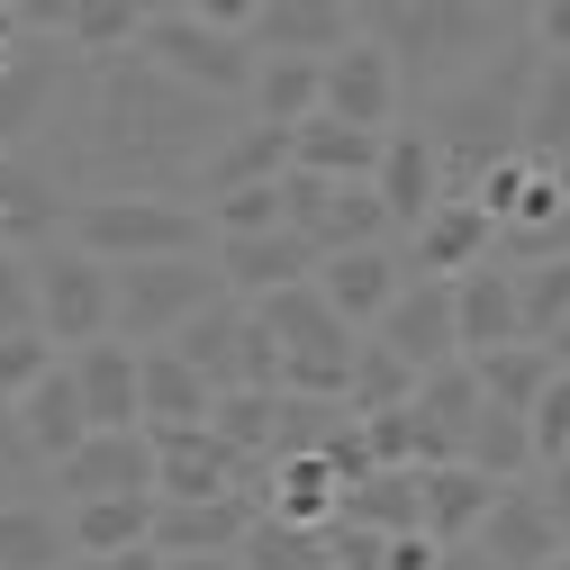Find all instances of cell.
Here are the masks:
<instances>
[{
  "instance_id": "1",
  "label": "cell",
  "mask_w": 570,
  "mask_h": 570,
  "mask_svg": "<svg viewBox=\"0 0 570 570\" xmlns=\"http://www.w3.org/2000/svg\"><path fill=\"white\" fill-rule=\"evenodd\" d=\"M55 118H73V155L55 164L63 181H73V199L82 190H173V199H190L208 146L227 136L218 100L181 91L136 46L73 63V91H63Z\"/></svg>"
},
{
  "instance_id": "2",
  "label": "cell",
  "mask_w": 570,
  "mask_h": 570,
  "mask_svg": "<svg viewBox=\"0 0 570 570\" xmlns=\"http://www.w3.org/2000/svg\"><path fill=\"white\" fill-rule=\"evenodd\" d=\"M525 82H534V37L517 46H498L480 73H462V82H444V91H425V146H435V164H444V199H462L498 155H517V118H525Z\"/></svg>"
},
{
  "instance_id": "3",
  "label": "cell",
  "mask_w": 570,
  "mask_h": 570,
  "mask_svg": "<svg viewBox=\"0 0 570 570\" xmlns=\"http://www.w3.org/2000/svg\"><path fill=\"white\" fill-rule=\"evenodd\" d=\"M353 28L399 63V91H444L508 46L498 0H353Z\"/></svg>"
},
{
  "instance_id": "4",
  "label": "cell",
  "mask_w": 570,
  "mask_h": 570,
  "mask_svg": "<svg viewBox=\"0 0 570 570\" xmlns=\"http://www.w3.org/2000/svg\"><path fill=\"white\" fill-rule=\"evenodd\" d=\"M63 245H82L118 272L155 254H208V218L199 199H173V190H82L73 218H63Z\"/></svg>"
},
{
  "instance_id": "5",
  "label": "cell",
  "mask_w": 570,
  "mask_h": 570,
  "mask_svg": "<svg viewBox=\"0 0 570 570\" xmlns=\"http://www.w3.org/2000/svg\"><path fill=\"white\" fill-rule=\"evenodd\" d=\"M208 299H227V281H218L208 254L118 263V272H109V335H127V344H173Z\"/></svg>"
},
{
  "instance_id": "6",
  "label": "cell",
  "mask_w": 570,
  "mask_h": 570,
  "mask_svg": "<svg viewBox=\"0 0 570 570\" xmlns=\"http://www.w3.org/2000/svg\"><path fill=\"white\" fill-rule=\"evenodd\" d=\"M263 335L281 344V390H308V399H344V372H353V335L326 299H317V281H299V291H272L254 299Z\"/></svg>"
},
{
  "instance_id": "7",
  "label": "cell",
  "mask_w": 570,
  "mask_h": 570,
  "mask_svg": "<svg viewBox=\"0 0 570 570\" xmlns=\"http://www.w3.org/2000/svg\"><path fill=\"white\" fill-rule=\"evenodd\" d=\"M136 55L155 63V73H173L181 91H199V100H218V109H236L245 91H254V37H227V28H208V19H190V10H164V19H146L136 28Z\"/></svg>"
},
{
  "instance_id": "8",
  "label": "cell",
  "mask_w": 570,
  "mask_h": 570,
  "mask_svg": "<svg viewBox=\"0 0 570 570\" xmlns=\"http://www.w3.org/2000/svg\"><path fill=\"white\" fill-rule=\"evenodd\" d=\"M173 353L208 381V399H218V390H281V344L263 335L254 299H208V308L173 335Z\"/></svg>"
},
{
  "instance_id": "9",
  "label": "cell",
  "mask_w": 570,
  "mask_h": 570,
  "mask_svg": "<svg viewBox=\"0 0 570 570\" xmlns=\"http://www.w3.org/2000/svg\"><path fill=\"white\" fill-rule=\"evenodd\" d=\"M28 281H37V335L55 353H82L109 335V263L82 254V245H37L28 254Z\"/></svg>"
},
{
  "instance_id": "10",
  "label": "cell",
  "mask_w": 570,
  "mask_h": 570,
  "mask_svg": "<svg viewBox=\"0 0 570 570\" xmlns=\"http://www.w3.org/2000/svg\"><path fill=\"white\" fill-rule=\"evenodd\" d=\"M146 435H155V498H227V489L263 498V462H245L227 435H208V425H146Z\"/></svg>"
},
{
  "instance_id": "11",
  "label": "cell",
  "mask_w": 570,
  "mask_h": 570,
  "mask_svg": "<svg viewBox=\"0 0 570 570\" xmlns=\"http://www.w3.org/2000/svg\"><path fill=\"white\" fill-rule=\"evenodd\" d=\"M372 344H390L416 381H425V372H444V363H462V335H453V281L407 272V281H399V299H390L381 326H372Z\"/></svg>"
},
{
  "instance_id": "12",
  "label": "cell",
  "mask_w": 570,
  "mask_h": 570,
  "mask_svg": "<svg viewBox=\"0 0 570 570\" xmlns=\"http://www.w3.org/2000/svg\"><path fill=\"white\" fill-rule=\"evenodd\" d=\"M63 91H73V55L46 46V37H28L10 55V73H0V155H28L37 136L55 127Z\"/></svg>"
},
{
  "instance_id": "13",
  "label": "cell",
  "mask_w": 570,
  "mask_h": 570,
  "mask_svg": "<svg viewBox=\"0 0 570 570\" xmlns=\"http://www.w3.org/2000/svg\"><path fill=\"white\" fill-rule=\"evenodd\" d=\"M55 489H63V508H82V498H146L155 489V435H146V425L82 435L73 453L55 462Z\"/></svg>"
},
{
  "instance_id": "14",
  "label": "cell",
  "mask_w": 570,
  "mask_h": 570,
  "mask_svg": "<svg viewBox=\"0 0 570 570\" xmlns=\"http://www.w3.org/2000/svg\"><path fill=\"white\" fill-rule=\"evenodd\" d=\"M399 63L372 46V37H344L335 55H326V82H317V109L326 118H344V127H372V136H390L399 127Z\"/></svg>"
},
{
  "instance_id": "15",
  "label": "cell",
  "mask_w": 570,
  "mask_h": 570,
  "mask_svg": "<svg viewBox=\"0 0 570 570\" xmlns=\"http://www.w3.org/2000/svg\"><path fill=\"white\" fill-rule=\"evenodd\" d=\"M317 299L353 326V335H372L381 326V308L399 299V281H407V254L399 245H344V254H317Z\"/></svg>"
},
{
  "instance_id": "16",
  "label": "cell",
  "mask_w": 570,
  "mask_h": 570,
  "mask_svg": "<svg viewBox=\"0 0 570 570\" xmlns=\"http://www.w3.org/2000/svg\"><path fill=\"white\" fill-rule=\"evenodd\" d=\"M63 218H73V181H63L46 155H0V245H55Z\"/></svg>"
},
{
  "instance_id": "17",
  "label": "cell",
  "mask_w": 570,
  "mask_h": 570,
  "mask_svg": "<svg viewBox=\"0 0 570 570\" xmlns=\"http://www.w3.org/2000/svg\"><path fill=\"white\" fill-rule=\"evenodd\" d=\"M208 263H218L227 299H272V291H299V281L317 272V245L291 236V227H263V236H218Z\"/></svg>"
},
{
  "instance_id": "18",
  "label": "cell",
  "mask_w": 570,
  "mask_h": 570,
  "mask_svg": "<svg viewBox=\"0 0 570 570\" xmlns=\"http://www.w3.org/2000/svg\"><path fill=\"white\" fill-rule=\"evenodd\" d=\"M489 254H498V227L480 218L471 199H435V208L407 227V272H425V281H462V272L489 263Z\"/></svg>"
},
{
  "instance_id": "19",
  "label": "cell",
  "mask_w": 570,
  "mask_h": 570,
  "mask_svg": "<svg viewBox=\"0 0 570 570\" xmlns=\"http://www.w3.org/2000/svg\"><path fill=\"white\" fill-rule=\"evenodd\" d=\"M254 517H263L254 489H227V498H155V552H236Z\"/></svg>"
},
{
  "instance_id": "20",
  "label": "cell",
  "mask_w": 570,
  "mask_h": 570,
  "mask_svg": "<svg viewBox=\"0 0 570 570\" xmlns=\"http://www.w3.org/2000/svg\"><path fill=\"white\" fill-rule=\"evenodd\" d=\"M372 190H381V208H390V236H407L425 208L444 199V164H435V146H425V127H390V136H381Z\"/></svg>"
},
{
  "instance_id": "21",
  "label": "cell",
  "mask_w": 570,
  "mask_h": 570,
  "mask_svg": "<svg viewBox=\"0 0 570 570\" xmlns=\"http://www.w3.org/2000/svg\"><path fill=\"white\" fill-rule=\"evenodd\" d=\"M498 489H508V480H489V471H471V462H425V471H416V525L453 552V543L480 534V517H489Z\"/></svg>"
},
{
  "instance_id": "22",
  "label": "cell",
  "mask_w": 570,
  "mask_h": 570,
  "mask_svg": "<svg viewBox=\"0 0 570 570\" xmlns=\"http://www.w3.org/2000/svg\"><path fill=\"white\" fill-rule=\"evenodd\" d=\"M407 416H416V471H425V462H462V435H471V416H480V381H471V363L425 372L416 399H407Z\"/></svg>"
},
{
  "instance_id": "23",
  "label": "cell",
  "mask_w": 570,
  "mask_h": 570,
  "mask_svg": "<svg viewBox=\"0 0 570 570\" xmlns=\"http://www.w3.org/2000/svg\"><path fill=\"white\" fill-rule=\"evenodd\" d=\"M498 570H543L552 552H561V534H552V517H543V498H534V480H508L489 498V517H480V534H471Z\"/></svg>"
},
{
  "instance_id": "24",
  "label": "cell",
  "mask_w": 570,
  "mask_h": 570,
  "mask_svg": "<svg viewBox=\"0 0 570 570\" xmlns=\"http://www.w3.org/2000/svg\"><path fill=\"white\" fill-rule=\"evenodd\" d=\"M453 335H462V363H471V353H498V344H525V326H517V272L508 263H471L453 281Z\"/></svg>"
},
{
  "instance_id": "25",
  "label": "cell",
  "mask_w": 570,
  "mask_h": 570,
  "mask_svg": "<svg viewBox=\"0 0 570 570\" xmlns=\"http://www.w3.org/2000/svg\"><path fill=\"white\" fill-rule=\"evenodd\" d=\"M10 416H19V444H28V462H46V471H55L63 453H73V444L91 435V407H82V390H73V363H55V372H46V381H37V390H28Z\"/></svg>"
},
{
  "instance_id": "26",
  "label": "cell",
  "mask_w": 570,
  "mask_h": 570,
  "mask_svg": "<svg viewBox=\"0 0 570 570\" xmlns=\"http://www.w3.org/2000/svg\"><path fill=\"white\" fill-rule=\"evenodd\" d=\"M291 173V127H263V118H245V127H227L218 146H208V164H199V199H218V190H254V181H281Z\"/></svg>"
},
{
  "instance_id": "27",
  "label": "cell",
  "mask_w": 570,
  "mask_h": 570,
  "mask_svg": "<svg viewBox=\"0 0 570 570\" xmlns=\"http://www.w3.org/2000/svg\"><path fill=\"white\" fill-rule=\"evenodd\" d=\"M344 37H363L353 28V0H263V19H254V55H335Z\"/></svg>"
},
{
  "instance_id": "28",
  "label": "cell",
  "mask_w": 570,
  "mask_h": 570,
  "mask_svg": "<svg viewBox=\"0 0 570 570\" xmlns=\"http://www.w3.org/2000/svg\"><path fill=\"white\" fill-rule=\"evenodd\" d=\"M291 236H308L317 254H344V245H390V208H381V190H372V181H317L308 218H299Z\"/></svg>"
},
{
  "instance_id": "29",
  "label": "cell",
  "mask_w": 570,
  "mask_h": 570,
  "mask_svg": "<svg viewBox=\"0 0 570 570\" xmlns=\"http://www.w3.org/2000/svg\"><path fill=\"white\" fill-rule=\"evenodd\" d=\"M335 498H344V480L326 471V453H281V462H263V517H281V525L326 534V525H335Z\"/></svg>"
},
{
  "instance_id": "30",
  "label": "cell",
  "mask_w": 570,
  "mask_h": 570,
  "mask_svg": "<svg viewBox=\"0 0 570 570\" xmlns=\"http://www.w3.org/2000/svg\"><path fill=\"white\" fill-rule=\"evenodd\" d=\"M136 425H208V381L173 344H136Z\"/></svg>"
},
{
  "instance_id": "31",
  "label": "cell",
  "mask_w": 570,
  "mask_h": 570,
  "mask_svg": "<svg viewBox=\"0 0 570 570\" xmlns=\"http://www.w3.org/2000/svg\"><path fill=\"white\" fill-rule=\"evenodd\" d=\"M73 363V390L91 407V435H109V425H136V344L127 335H100L82 353H63Z\"/></svg>"
},
{
  "instance_id": "32",
  "label": "cell",
  "mask_w": 570,
  "mask_h": 570,
  "mask_svg": "<svg viewBox=\"0 0 570 570\" xmlns=\"http://www.w3.org/2000/svg\"><path fill=\"white\" fill-rule=\"evenodd\" d=\"M291 164L299 173H317V181H372V164H381V136L372 127H344V118H299L291 127Z\"/></svg>"
},
{
  "instance_id": "33",
  "label": "cell",
  "mask_w": 570,
  "mask_h": 570,
  "mask_svg": "<svg viewBox=\"0 0 570 570\" xmlns=\"http://www.w3.org/2000/svg\"><path fill=\"white\" fill-rule=\"evenodd\" d=\"M63 534H73V561H109V552L155 543V489L146 498H82V508H63Z\"/></svg>"
},
{
  "instance_id": "34",
  "label": "cell",
  "mask_w": 570,
  "mask_h": 570,
  "mask_svg": "<svg viewBox=\"0 0 570 570\" xmlns=\"http://www.w3.org/2000/svg\"><path fill=\"white\" fill-rule=\"evenodd\" d=\"M517 155H525V164H561V155H570V63H561V55H534L525 118H517Z\"/></svg>"
},
{
  "instance_id": "35",
  "label": "cell",
  "mask_w": 570,
  "mask_h": 570,
  "mask_svg": "<svg viewBox=\"0 0 570 570\" xmlns=\"http://www.w3.org/2000/svg\"><path fill=\"white\" fill-rule=\"evenodd\" d=\"M0 570H73V534L46 498H0Z\"/></svg>"
},
{
  "instance_id": "36",
  "label": "cell",
  "mask_w": 570,
  "mask_h": 570,
  "mask_svg": "<svg viewBox=\"0 0 570 570\" xmlns=\"http://www.w3.org/2000/svg\"><path fill=\"white\" fill-rule=\"evenodd\" d=\"M317 82H326V63H317V55H263L245 109H254L263 127H299V118H317Z\"/></svg>"
},
{
  "instance_id": "37",
  "label": "cell",
  "mask_w": 570,
  "mask_h": 570,
  "mask_svg": "<svg viewBox=\"0 0 570 570\" xmlns=\"http://www.w3.org/2000/svg\"><path fill=\"white\" fill-rule=\"evenodd\" d=\"M462 462L489 471V480H534V435H525V416L498 407V399H480L471 435H462Z\"/></svg>"
},
{
  "instance_id": "38",
  "label": "cell",
  "mask_w": 570,
  "mask_h": 570,
  "mask_svg": "<svg viewBox=\"0 0 570 570\" xmlns=\"http://www.w3.org/2000/svg\"><path fill=\"white\" fill-rule=\"evenodd\" d=\"M335 517L363 525V534H425V525H416V471H372V480H353V489L335 498Z\"/></svg>"
},
{
  "instance_id": "39",
  "label": "cell",
  "mask_w": 570,
  "mask_h": 570,
  "mask_svg": "<svg viewBox=\"0 0 570 570\" xmlns=\"http://www.w3.org/2000/svg\"><path fill=\"white\" fill-rule=\"evenodd\" d=\"M471 381H480V399H498V407H534L543 399V381H552V353L543 344H498V353H471Z\"/></svg>"
},
{
  "instance_id": "40",
  "label": "cell",
  "mask_w": 570,
  "mask_h": 570,
  "mask_svg": "<svg viewBox=\"0 0 570 570\" xmlns=\"http://www.w3.org/2000/svg\"><path fill=\"white\" fill-rule=\"evenodd\" d=\"M407 399H416V372L399 363L390 344L363 335V344H353V372H344V407L353 416H381V407H407Z\"/></svg>"
},
{
  "instance_id": "41",
  "label": "cell",
  "mask_w": 570,
  "mask_h": 570,
  "mask_svg": "<svg viewBox=\"0 0 570 570\" xmlns=\"http://www.w3.org/2000/svg\"><path fill=\"white\" fill-rule=\"evenodd\" d=\"M498 263V254H489ZM517 272V326H525V344H543L561 317H570V254H552V263H508Z\"/></svg>"
},
{
  "instance_id": "42",
  "label": "cell",
  "mask_w": 570,
  "mask_h": 570,
  "mask_svg": "<svg viewBox=\"0 0 570 570\" xmlns=\"http://www.w3.org/2000/svg\"><path fill=\"white\" fill-rule=\"evenodd\" d=\"M236 561H245V570H335V561H326V534L281 525V517H254L245 543H236Z\"/></svg>"
},
{
  "instance_id": "43",
  "label": "cell",
  "mask_w": 570,
  "mask_h": 570,
  "mask_svg": "<svg viewBox=\"0 0 570 570\" xmlns=\"http://www.w3.org/2000/svg\"><path fill=\"white\" fill-rule=\"evenodd\" d=\"M272 407H281V390H218L208 399V435H227L245 462H272Z\"/></svg>"
},
{
  "instance_id": "44",
  "label": "cell",
  "mask_w": 570,
  "mask_h": 570,
  "mask_svg": "<svg viewBox=\"0 0 570 570\" xmlns=\"http://www.w3.org/2000/svg\"><path fill=\"white\" fill-rule=\"evenodd\" d=\"M55 363H63V353H55V344H46L37 326L0 335V407H19V399H28V390H37L46 372H55Z\"/></svg>"
},
{
  "instance_id": "45",
  "label": "cell",
  "mask_w": 570,
  "mask_h": 570,
  "mask_svg": "<svg viewBox=\"0 0 570 570\" xmlns=\"http://www.w3.org/2000/svg\"><path fill=\"white\" fill-rule=\"evenodd\" d=\"M525 435H534V471L570 453V372H552V381H543V399L525 407Z\"/></svg>"
},
{
  "instance_id": "46",
  "label": "cell",
  "mask_w": 570,
  "mask_h": 570,
  "mask_svg": "<svg viewBox=\"0 0 570 570\" xmlns=\"http://www.w3.org/2000/svg\"><path fill=\"white\" fill-rule=\"evenodd\" d=\"M19 326H37V281H28V254L0 245V335H19Z\"/></svg>"
},
{
  "instance_id": "47",
  "label": "cell",
  "mask_w": 570,
  "mask_h": 570,
  "mask_svg": "<svg viewBox=\"0 0 570 570\" xmlns=\"http://www.w3.org/2000/svg\"><path fill=\"white\" fill-rule=\"evenodd\" d=\"M534 498H543V517H552V534H561V543H570V453H561V462H543V471H534Z\"/></svg>"
},
{
  "instance_id": "48",
  "label": "cell",
  "mask_w": 570,
  "mask_h": 570,
  "mask_svg": "<svg viewBox=\"0 0 570 570\" xmlns=\"http://www.w3.org/2000/svg\"><path fill=\"white\" fill-rule=\"evenodd\" d=\"M190 19H208V28H227V37H254V19H263V0H181Z\"/></svg>"
},
{
  "instance_id": "49",
  "label": "cell",
  "mask_w": 570,
  "mask_h": 570,
  "mask_svg": "<svg viewBox=\"0 0 570 570\" xmlns=\"http://www.w3.org/2000/svg\"><path fill=\"white\" fill-rule=\"evenodd\" d=\"M435 561H444L435 534H390V543H381V570H435Z\"/></svg>"
},
{
  "instance_id": "50",
  "label": "cell",
  "mask_w": 570,
  "mask_h": 570,
  "mask_svg": "<svg viewBox=\"0 0 570 570\" xmlns=\"http://www.w3.org/2000/svg\"><path fill=\"white\" fill-rule=\"evenodd\" d=\"M534 55L570 63V0H534Z\"/></svg>"
},
{
  "instance_id": "51",
  "label": "cell",
  "mask_w": 570,
  "mask_h": 570,
  "mask_svg": "<svg viewBox=\"0 0 570 570\" xmlns=\"http://www.w3.org/2000/svg\"><path fill=\"white\" fill-rule=\"evenodd\" d=\"M73 570H164L155 543H136V552H109V561H73Z\"/></svg>"
},
{
  "instance_id": "52",
  "label": "cell",
  "mask_w": 570,
  "mask_h": 570,
  "mask_svg": "<svg viewBox=\"0 0 570 570\" xmlns=\"http://www.w3.org/2000/svg\"><path fill=\"white\" fill-rule=\"evenodd\" d=\"M164 570H245L236 552H164Z\"/></svg>"
},
{
  "instance_id": "53",
  "label": "cell",
  "mask_w": 570,
  "mask_h": 570,
  "mask_svg": "<svg viewBox=\"0 0 570 570\" xmlns=\"http://www.w3.org/2000/svg\"><path fill=\"white\" fill-rule=\"evenodd\" d=\"M28 46V28H19V10H10V0H0V73H10V55Z\"/></svg>"
},
{
  "instance_id": "54",
  "label": "cell",
  "mask_w": 570,
  "mask_h": 570,
  "mask_svg": "<svg viewBox=\"0 0 570 570\" xmlns=\"http://www.w3.org/2000/svg\"><path fill=\"white\" fill-rule=\"evenodd\" d=\"M19 462H28V444H19V416L0 407V471H19Z\"/></svg>"
},
{
  "instance_id": "55",
  "label": "cell",
  "mask_w": 570,
  "mask_h": 570,
  "mask_svg": "<svg viewBox=\"0 0 570 570\" xmlns=\"http://www.w3.org/2000/svg\"><path fill=\"white\" fill-rule=\"evenodd\" d=\"M435 570H498V561H489V552H480V543H453V552H444V561H435Z\"/></svg>"
},
{
  "instance_id": "56",
  "label": "cell",
  "mask_w": 570,
  "mask_h": 570,
  "mask_svg": "<svg viewBox=\"0 0 570 570\" xmlns=\"http://www.w3.org/2000/svg\"><path fill=\"white\" fill-rule=\"evenodd\" d=\"M543 353H552V372H570V317H561V326L543 335Z\"/></svg>"
},
{
  "instance_id": "57",
  "label": "cell",
  "mask_w": 570,
  "mask_h": 570,
  "mask_svg": "<svg viewBox=\"0 0 570 570\" xmlns=\"http://www.w3.org/2000/svg\"><path fill=\"white\" fill-rule=\"evenodd\" d=\"M543 173H552V181H561V199H570V155H561V164H543Z\"/></svg>"
},
{
  "instance_id": "58",
  "label": "cell",
  "mask_w": 570,
  "mask_h": 570,
  "mask_svg": "<svg viewBox=\"0 0 570 570\" xmlns=\"http://www.w3.org/2000/svg\"><path fill=\"white\" fill-rule=\"evenodd\" d=\"M543 570H570V543H561V552H552V561H543Z\"/></svg>"
},
{
  "instance_id": "59",
  "label": "cell",
  "mask_w": 570,
  "mask_h": 570,
  "mask_svg": "<svg viewBox=\"0 0 570 570\" xmlns=\"http://www.w3.org/2000/svg\"><path fill=\"white\" fill-rule=\"evenodd\" d=\"M10 10H19V0H10Z\"/></svg>"
}]
</instances>
